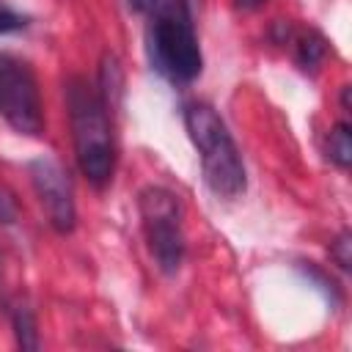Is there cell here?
<instances>
[{"instance_id": "obj_1", "label": "cell", "mask_w": 352, "mask_h": 352, "mask_svg": "<svg viewBox=\"0 0 352 352\" xmlns=\"http://www.w3.org/2000/svg\"><path fill=\"white\" fill-rule=\"evenodd\" d=\"M146 55L157 74L184 85L201 74L204 58L195 36L192 6L187 0H162L146 25Z\"/></svg>"}, {"instance_id": "obj_5", "label": "cell", "mask_w": 352, "mask_h": 352, "mask_svg": "<svg viewBox=\"0 0 352 352\" xmlns=\"http://www.w3.org/2000/svg\"><path fill=\"white\" fill-rule=\"evenodd\" d=\"M0 116L19 135H41L44 113L33 69L16 55H0Z\"/></svg>"}, {"instance_id": "obj_11", "label": "cell", "mask_w": 352, "mask_h": 352, "mask_svg": "<svg viewBox=\"0 0 352 352\" xmlns=\"http://www.w3.org/2000/svg\"><path fill=\"white\" fill-rule=\"evenodd\" d=\"M330 256H333V261H336L344 272H349V267H352V234H349V231H341V234L330 242Z\"/></svg>"}, {"instance_id": "obj_3", "label": "cell", "mask_w": 352, "mask_h": 352, "mask_svg": "<svg viewBox=\"0 0 352 352\" xmlns=\"http://www.w3.org/2000/svg\"><path fill=\"white\" fill-rule=\"evenodd\" d=\"M184 126L190 140L201 154L204 182L217 198H239L245 192V165L239 148L223 124V118L204 102H192L184 107Z\"/></svg>"}, {"instance_id": "obj_12", "label": "cell", "mask_w": 352, "mask_h": 352, "mask_svg": "<svg viewBox=\"0 0 352 352\" xmlns=\"http://www.w3.org/2000/svg\"><path fill=\"white\" fill-rule=\"evenodd\" d=\"M16 217H19L16 195L6 184H0V226H11V223H16Z\"/></svg>"}, {"instance_id": "obj_10", "label": "cell", "mask_w": 352, "mask_h": 352, "mask_svg": "<svg viewBox=\"0 0 352 352\" xmlns=\"http://www.w3.org/2000/svg\"><path fill=\"white\" fill-rule=\"evenodd\" d=\"M11 324H14V336H16V344L22 349H38V330H36V316L30 308L25 305H16L14 314H11Z\"/></svg>"}, {"instance_id": "obj_15", "label": "cell", "mask_w": 352, "mask_h": 352, "mask_svg": "<svg viewBox=\"0 0 352 352\" xmlns=\"http://www.w3.org/2000/svg\"><path fill=\"white\" fill-rule=\"evenodd\" d=\"M267 0H234V6L239 8V11H253V8H258V6H264Z\"/></svg>"}, {"instance_id": "obj_16", "label": "cell", "mask_w": 352, "mask_h": 352, "mask_svg": "<svg viewBox=\"0 0 352 352\" xmlns=\"http://www.w3.org/2000/svg\"><path fill=\"white\" fill-rule=\"evenodd\" d=\"M349 94H352V85H344V88H341V107H344L346 113L352 110V104H349Z\"/></svg>"}, {"instance_id": "obj_9", "label": "cell", "mask_w": 352, "mask_h": 352, "mask_svg": "<svg viewBox=\"0 0 352 352\" xmlns=\"http://www.w3.org/2000/svg\"><path fill=\"white\" fill-rule=\"evenodd\" d=\"M327 160L338 168H349L352 165V129L349 124H336L327 135Z\"/></svg>"}, {"instance_id": "obj_8", "label": "cell", "mask_w": 352, "mask_h": 352, "mask_svg": "<svg viewBox=\"0 0 352 352\" xmlns=\"http://www.w3.org/2000/svg\"><path fill=\"white\" fill-rule=\"evenodd\" d=\"M121 69H118V60L116 55H104L102 58V69H99V99L104 102V107L113 113L118 107V96H121Z\"/></svg>"}, {"instance_id": "obj_13", "label": "cell", "mask_w": 352, "mask_h": 352, "mask_svg": "<svg viewBox=\"0 0 352 352\" xmlns=\"http://www.w3.org/2000/svg\"><path fill=\"white\" fill-rule=\"evenodd\" d=\"M25 25H28V16L16 14L14 8H8L0 0V33H14V30H22Z\"/></svg>"}, {"instance_id": "obj_6", "label": "cell", "mask_w": 352, "mask_h": 352, "mask_svg": "<svg viewBox=\"0 0 352 352\" xmlns=\"http://www.w3.org/2000/svg\"><path fill=\"white\" fill-rule=\"evenodd\" d=\"M28 173L47 212L50 226L58 234H72L77 223V206H74V190L66 168L52 157H36L28 162Z\"/></svg>"}, {"instance_id": "obj_14", "label": "cell", "mask_w": 352, "mask_h": 352, "mask_svg": "<svg viewBox=\"0 0 352 352\" xmlns=\"http://www.w3.org/2000/svg\"><path fill=\"white\" fill-rule=\"evenodd\" d=\"M160 3H162V0H129V6H132L135 11H140V14H151Z\"/></svg>"}, {"instance_id": "obj_2", "label": "cell", "mask_w": 352, "mask_h": 352, "mask_svg": "<svg viewBox=\"0 0 352 352\" xmlns=\"http://www.w3.org/2000/svg\"><path fill=\"white\" fill-rule=\"evenodd\" d=\"M66 104L72 118L74 154L82 176L94 187H104L116 170V138L110 124V110L82 77L66 82Z\"/></svg>"}, {"instance_id": "obj_7", "label": "cell", "mask_w": 352, "mask_h": 352, "mask_svg": "<svg viewBox=\"0 0 352 352\" xmlns=\"http://www.w3.org/2000/svg\"><path fill=\"white\" fill-rule=\"evenodd\" d=\"M327 52V41L319 30H302L297 38H294V58L300 63V69H316L322 63Z\"/></svg>"}, {"instance_id": "obj_4", "label": "cell", "mask_w": 352, "mask_h": 352, "mask_svg": "<svg viewBox=\"0 0 352 352\" xmlns=\"http://www.w3.org/2000/svg\"><path fill=\"white\" fill-rule=\"evenodd\" d=\"M138 209L143 217V231L148 250L157 267L165 275H173L184 258V234H182V206L168 187L148 184L138 195Z\"/></svg>"}]
</instances>
